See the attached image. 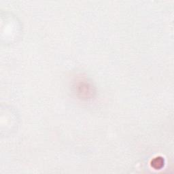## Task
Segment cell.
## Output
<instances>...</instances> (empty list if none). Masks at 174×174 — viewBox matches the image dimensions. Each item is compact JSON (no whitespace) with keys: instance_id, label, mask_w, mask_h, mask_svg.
I'll use <instances>...</instances> for the list:
<instances>
[{"instance_id":"6da1fadb","label":"cell","mask_w":174,"mask_h":174,"mask_svg":"<svg viewBox=\"0 0 174 174\" xmlns=\"http://www.w3.org/2000/svg\"><path fill=\"white\" fill-rule=\"evenodd\" d=\"M164 159L162 157H156L152 161V166L156 169H160L164 166Z\"/></svg>"}]
</instances>
